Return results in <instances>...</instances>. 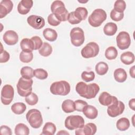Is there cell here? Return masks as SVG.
Listing matches in <instances>:
<instances>
[{
  "label": "cell",
  "mask_w": 135,
  "mask_h": 135,
  "mask_svg": "<svg viewBox=\"0 0 135 135\" xmlns=\"http://www.w3.org/2000/svg\"><path fill=\"white\" fill-rule=\"evenodd\" d=\"M75 90L81 97L90 99L95 97L100 90V87L95 83L87 84L84 82H79L76 85Z\"/></svg>",
  "instance_id": "6da1fadb"
},
{
  "label": "cell",
  "mask_w": 135,
  "mask_h": 135,
  "mask_svg": "<svg viewBox=\"0 0 135 135\" xmlns=\"http://www.w3.org/2000/svg\"><path fill=\"white\" fill-rule=\"evenodd\" d=\"M51 10L61 22H65L68 20L69 13L62 1H54L51 4Z\"/></svg>",
  "instance_id": "7a4b0ae2"
},
{
  "label": "cell",
  "mask_w": 135,
  "mask_h": 135,
  "mask_svg": "<svg viewBox=\"0 0 135 135\" xmlns=\"http://www.w3.org/2000/svg\"><path fill=\"white\" fill-rule=\"evenodd\" d=\"M71 90L70 85L65 81H60L53 82L50 86V91L54 95H66Z\"/></svg>",
  "instance_id": "3957f363"
},
{
  "label": "cell",
  "mask_w": 135,
  "mask_h": 135,
  "mask_svg": "<svg viewBox=\"0 0 135 135\" xmlns=\"http://www.w3.org/2000/svg\"><path fill=\"white\" fill-rule=\"evenodd\" d=\"M26 118L30 126L33 128H39L42 125V114L39 110L36 109L30 110L26 114Z\"/></svg>",
  "instance_id": "277c9868"
},
{
  "label": "cell",
  "mask_w": 135,
  "mask_h": 135,
  "mask_svg": "<svg viewBox=\"0 0 135 135\" xmlns=\"http://www.w3.org/2000/svg\"><path fill=\"white\" fill-rule=\"evenodd\" d=\"M107 15L105 11L101 8H97L93 11L89 16L88 22L93 27H99L107 19Z\"/></svg>",
  "instance_id": "5b68a950"
},
{
  "label": "cell",
  "mask_w": 135,
  "mask_h": 135,
  "mask_svg": "<svg viewBox=\"0 0 135 135\" xmlns=\"http://www.w3.org/2000/svg\"><path fill=\"white\" fill-rule=\"evenodd\" d=\"M33 80L20 78L16 85L18 94L23 97L28 96L32 91Z\"/></svg>",
  "instance_id": "8992f818"
},
{
  "label": "cell",
  "mask_w": 135,
  "mask_h": 135,
  "mask_svg": "<svg viewBox=\"0 0 135 135\" xmlns=\"http://www.w3.org/2000/svg\"><path fill=\"white\" fill-rule=\"evenodd\" d=\"M64 125L70 130L81 128L84 126V120L79 115H69L65 119Z\"/></svg>",
  "instance_id": "52a82bcc"
},
{
  "label": "cell",
  "mask_w": 135,
  "mask_h": 135,
  "mask_svg": "<svg viewBox=\"0 0 135 135\" xmlns=\"http://www.w3.org/2000/svg\"><path fill=\"white\" fill-rule=\"evenodd\" d=\"M71 43L76 47L82 45L85 40L84 33L83 30L79 27L73 28L70 31Z\"/></svg>",
  "instance_id": "ba28073f"
},
{
  "label": "cell",
  "mask_w": 135,
  "mask_h": 135,
  "mask_svg": "<svg viewBox=\"0 0 135 135\" xmlns=\"http://www.w3.org/2000/svg\"><path fill=\"white\" fill-rule=\"evenodd\" d=\"M99 52V46L97 43L91 42L88 43L81 50V53L82 57L89 59L95 57Z\"/></svg>",
  "instance_id": "9c48e42d"
},
{
  "label": "cell",
  "mask_w": 135,
  "mask_h": 135,
  "mask_svg": "<svg viewBox=\"0 0 135 135\" xmlns=\"http://www.w3.org/2000/svg\"><path fill=\"white\" fill-rule=\"evenodd\" d=\"M124 108V104L122 101H118L117 99L108 106L107 113L111 117H116L123 112Z\"/></svg>",
  "instance_id": "30bf717a"
},
{
  "label": "cell",
  "mask_w": 135,
  "mask_h": 135,
  "mask_svg": "<svg viewBox=\"0 0 135 135\" xmlns=\"http://www.w3.org/2000/svg\"><path fill=\"white\" fill-rule=\"evenodd\" d=\"M14 95V90L9 84H6L1 90V102L4 105H9L12 101Z\"/></svg>",
  "instance_id": "8fae6325"
},
{
  "label": "cell",
  "mask_w": 135,
  "mask_h": 135,
  "mask_svg": "<svg viewBox=\"0 0 135 135\" xmlns=\"http://www.w3.org/2000/svg\"><path fill=\"white\" fill-rule=\"evenodd\" d=\"M117 45L122 50L129 48L131 44V38L129 34L125 31L120 32L116 37Z\"/></svg>",
  "instance_id": "7c38bea8"
},
{
  "label": "cell",
  "mask_w": 135,
  "mask_h": 135,
  "mask_svg": "<svg viewBox=\"0 0 135 135\" xmlns=\"http://www.w3.org/2000/svg\"><path fill=\"white\" fill-rule=\"evenodd\" d=\"M27 22L30 26L36 30H40L45 25L44 19L38 15H32L29 16L27 18Z\"/></svg>",
  "instance_id": "4fadbf2b"
},
{
  "label": "cell",
  "mask_w": 135,
  "mask_h": 135,
  "mask_svg": "<svg viewBox=\"0 0 135 135\" xmlns=\"http://www.w3.org/2000/svg\"><path fill=\"white\" fill-rule=\"evenodd\" d=\"M97 132V126L93 123H89L82 128L76 129L75 133L76 135H93Z\"/></svg>",
  "instance_id": "5bb4252c"
},
{
  "label": "cell",
  "mask_w": 135,
  "mask_h": 135,
  "mask_svg": "<svg viewBox=\"0 0 135 135\" xmlns=\"http://www.w3.org/2000/svg\"><path fill=\"white\" fill-rule=\"evenodd\" d=\"M4 42L8 45L16 44L18 41V36L17 33L13 30H8L5 32L3 36Z\"/></svg>",
  "instance_id": "9a60e30c"
},
{
  "label": "cell",
  "mask_w": 135,
  "mask_h": 135,
  "mask_svg": "<svg viewBox=\"0 0 135 135\" xmlns=\"http://www.w3.org/2000/svg\"><path fill=\"white\" fill-rule=\"evenodd\" d=\"M13 7V3L11 0H3L0 3V18H3L9 13Z\"/></svg>",
  "instance_id": "2e32d148"
},
{
  "label": "cell",
  "mask_w": 135,
  "mask_h": 135,
  "mask_svg": "<svg viewBox=\"0 0 135 135\" xmlns=\"http://www.w3.org/2000/svg\"><path fill=\"white\" fill-rule=\"evenodd\" d=\"M33 2L32 0H22L17 6V11L22 15L27 14L33 6Z\"/></svg>",
  "instance_id": "e0dca14e"
},
{
  "label": "cell",
  "mask_w": 135,
  "mask_h": 135,
  "mask_svg": "<svg viewBox=\"0 0 135 135\" xmlns=\"http://www.w3.org/2000/svg\"><path fill=\"white\" fill-rule=\"evenodd\" d=\"M117 99L115 97L112 96L107 92H103L99 97L100 103L104 106H109Z\"/></svg>",
  "instance_id": "ac0fdd59"
},
{
  "label": "cell",
  "mask_w": 135,
  "mask_h": 135,
  "mask_svg": "<svg viewBox=\"0 0 135 135\" xmlns=\"http://www.w3.org/2000/svg\"><path fill=\"white\" fill-rule=\"evenodd\" d=\"M82 112L85 116L89 119H94L98 115V111L97 108L91 105L88 104L86 105Z\"/></svg>",
  "instance_id": "d6986e66"
},
{
  "label": "cell",
  "mask_w": 135,
  "mask_h": 135,
  "mask_svg": "<svg viewBox=\"0 0 135 135\" xmlns=\"http://www.w3.org/2000/svg\"><path fill=\"white\" fill-rule=\"evenodd\" d=\"M20 46L22 51L25 52H32L34 50V45L31 39L25 38L20 42Z\"/></svg>",
  "instance_id": "ffe728a7"
},
{
  "label": "cell",
  "mask_w": 135,
  "mask_h": 135,
  "mask_svg": "<svg viewBox=\"0 0 135 135\" xmlns=\"http://www.w3.org/2000/svg\"><path fill=\"white\" fill-rule=\"evenodd\" d=\"M43 35L44 38L50 42L55 41L57 37V33L56 31L51 28L44 29L43 32Z\"/></svg>",
  "instance_id": "44dd1931"
},
{
  "label": "cell",
  "mask_w": 135,
  "mask_h": 135,
  "mask_svg": "<svg viewBox=\"0 0 135 135\" xmlns=\"http://www.w3.org/2000/svg\"><path fill=\"white\" fill-rule=\"evenodd\" d=\"M114 78L117 82L122 83L127 79V74L126 71L122 68H118L114 72Z\"/></svg>",
  "instance_id": "7402d4cb"
},
{
  "label": "cell",
  "mask_w": 135,
  "mask_h": 135,
  "mask_svg": "<svg viewBox=\"0 0 135 135\" xmlns=\"http://www.w3.org/2000/svg\"><path fill=\"white\" fill-rule=\"evenodd\" d=\"M121 61L126 65H130L134 61V55L133 53L127 51L123 53L120 56Z\"/></svg>",
  "instance_id": "603a6c76"
},
{
  "label": "cell",
  "mask_w": 135,
  "mask_h": 135,
  "mask_svg": "<svg viewBox=\"0 0 135 135\" xmlns=\"http://www.w3.org/2000/svg\"><path fill=\"white\" fill-rule=\"evenodd\" d=\"M118 27L116 24L113 22L107 23L103 27L104 33L108 36H112L117 31Z\"/></svg>",
  "instance_id": "cb8c5ba5"
},
{
  "label": "cell",
  "mask_w": 135,
  "mask_h": 135,
  "mask_svg": "<svg viewBox=\"0 0 135 135\" xmlns=\"http://www.w3.org/2000/svg\"><path fill=\"white\" fill-rule=\"evenodd\" d=\"M62 110L65 113H71L74 112L75 109L74 102L70 99L64 100L62 103Z\"/></svg>",
  "instance_id": "d4e9b609"
},
{
  "label": "cell",
  "mask_w": 135,
  "mask_h": 135,
  "mask_svg": "<svg viewBox=\"0 0 135 135\" xmlns=\"http://www.w3.org/2000/svg\"><path fill=\"white\" fill-rule=\"evenodd\" d=\"M56 130L55 125L51 122H46L44 126L41 134L53 135Z\"/></svg>",
  "instance_id": "484cf974"
},
{
  "label": "cell",
  "mask_w": 135,
  "mask_h": 135,
  "mask_svg": "<svg viewBox=\"0 0 135 135\" xmlns=\"http://www.w3.org/2000/svg\"><path fill=\"white\" fill-rule=\"evenodd\" d=\"M130 121L127 118H121L119 119L116 123L117 128L121 131L128 130L130 127Z\"/></svg>",
  "instance_id": "4316f807"
},
{
  "label": "cell",
  "mask_w": 135,
  "mask_h": 135,
  "mask_svg": "<svg viewBox=\"0 0 135 135\" xmlns=\"http://www.w3.org/2000/svg\"><path fill=\"white\" fill-rule=\"evenodd\" d=\"M26 109V106L23 102H16L11 106V110L12 112L17 115L23 114Z\"/></svg>",
  "instance_id": "83f0119b"
},
{
  "label": "cell",
  "mask_w": 135,
  "mask_h": 135,
  "mask_svg": "<svg viewBox=\"0 0 135 135\" xmlns=\"http://www.w3.org/2000/svg\"><path fill=\"white\" fill-rule=\"evenodd\" d=\"M14 131L16 135H28L30 133L28 127L22 123H20L15 126Z\"/></svg>",
  "instance_id": "f1b7e54d"
},
{
  "label": "cell",
  "mask_w": 135,
  "mask_h": 135,
  "mask_svg": "<svg viewBox=\"0 0 135 135\" xmlns=\"http://www.w3.org/2000/svg\"><path fill=\"white\" fill-rule=\"evenodd\" d=\"M52 47L51 45L47 42H45L43 44L41 47L38 50L40 54L43 56L47 57L50 56L52 53Z\"/></svg>",
  "instance_id": "f546056e"
},
{
  "label": "cell",
  "mask_w": 135,
  "mask_h": 135,
  "mask_svg": "<svg viewBox=\"0 0 135 135\" xmlns=\"http://www.w3.org/2000/svg\"><path fill=\"white\" fill-rule=\"evenodd\" d=\"M95 69L98 74L103 75L107 73L109 70V66L105 62H100L96 64Z\"/></svg>",
  "instance_id": "4dcf8cb0"
},
{
  "label": "cell",
  "mask_w": 135,
  "mask_h": 135,
  "mask_svg": "<svg viewBox=\"0 0 135 135\" xmlns=\"http://www.w3.org/2000/svg\"><path fill=\"white\" fill-rule=\"evenodd\" d=\"M20 73L22 77L26 79H31L33 76H34V70L30 66H23L21 69Z\"/></svg>",
  "instance_id": "1f68e13d"
},
{
  "label": "cell",
  "mask_w": 135,
  "mask_h": 135,
  "mask_svg": "<svg viewBox=\"0 0 135 135\" xmlns=\"http://www.w3.org/2000/svg\"><path fill=\"white\" fill-rule=\"evenodd\" d=\"M118 53V51L115 47L110 46L105 50V56L108 60H112L117 57Z\"/></svg>",
  "instance_id": "d6a6232c"
},
{
  "label": "cell",
  "mask_w": 135,
  "mask_h": 135,
  "mask_svg": "<svg viewBox=\"0 0 135 135\" xmlns=\"http://www.w3.org/2000/svg\"><path fill=\"white\" fill-rule=\"evenodd\" d=\"M33 59L32 52H25L22 51L20 54V60L23 63H29Z\"/></svg>",
  "instance_id": "836d02e7"
},
{
  "label": "cell",
  "mask_w": 135,
  "mask_h": 135,
  "mask_svg": "<svg viewBox=\"0 0 135 135\" xmlns=\"http://www.w3.org/2000/svg\"><path fill=\"white\" fill-rule=\"evenodd\" d=\"M34 76L40 80L46 79L48 76L47 71L43 69H36L34 70Z\"/></svg>",
  "instance_id": "e575fe53"
},
{
  "label": "cell",
  "mask_w": 135,
  "mask_h": 135,
  "mask_svg": "<svg viewBox=\"0 0 135 135\" xmlns=\"http://www.w3.org/2000/svg\"><path fill=\"white\" fill-rule=\"evenodd\" d=\"M25 100L28 105H34L37 103L38 101V98L35 93L31 92V94L25 97Z\"/></svg>",
  "instance_id": "d590c367"
},
{
  "label": "cell",
  "mask_w": 135,
  "mask_h": 135,
  "mask_svg": "<svg viewBox=\"0 0 135 135\" xmlns=\"http://www.w3.org/2000/svg\"><path fill=\"white\" fill-rule=\"evenodd\" d=\"M126 3L123 0H117L114 4V9L119 13H123L126 9Z\"/></svg>",
  "instance_id": "8d00e7d4"
},
{
  "label": "cell",
  "mask_w": 135,
  "mask_h": 135,
  "mask_svg": "<svg viewBox=\"0 0 135 135\" xmlns=\"http://www.w3.org/2000/svg\"><path fill=\"white\" fill-rule=\"evenodd\" d=\"M81 78L86 82L93 81L95 78V74L93 71H83L81 74Z\"/></svg>",
  "instance_id": "74e56055"
},
{
  "label": "cell",
  "mask_w": 135,
  "mask_h": 135,
  "mask_svg": "<svg viewBox=\"0 0 135 135\" xmlns=\"http://www.w3.org/2000/svg\"><path fill=\"white\" fill-rule=\"evenodd\" d=\"M124 14L123 13H119L117 11H115L114 9H112L110 13V17L111 18L116 22L120 21L122 20L123 18Z\"/></svg>",
  "instance_id": "f35d334b"
},
{
  "label": "cell",
  "mask_w": 135,
  "mask_h": 135,
  "mask_svg": "<svg viewBox=\"0 0 135 135\" xmlns=\"http://www.w3.org/2000/svg\"><path fill=\"white\" fill-rule=\"evenodd\" d=\"M88 105V103L82 100H77L74 101V106L75 110L82 112L84 107Z\"/></svg>",
  "instance_id": "ab89813d"
},
{
  "label": "cell",
  "mask_w": 135,
  "mask_h": 135,
  "mask_svg": "<svg viewBox=\"0 0 135 135\" xmlns=\"http://www.w3.org/2000/svg\"><path fill=\"white\" fill-rule=\"evenodd\" d=\"M47 22L50 25L53 26H56L61 23V22L56 18L55 15L53 13L50 14L48 16Z\"/></svg>",
  "instance_id": "60d3db41"
},
{
  "label": "cell",
  "mask_w": 135,
  "mask_h": 135,
  "mask_svg": "<svg viewBox=\"0 0 135 135\" xmlns=\"http://www.w3.org/2000/svg\"><path fill=\"white\" fill-rule=\"evenodd\" d=\"M34 45V50H39L41 46L43 45V41L41 40V38L38 36H33L31 38Z\"/></svg>",
  "instance_id": "b9f144b4"
},
{
  "label": "cell",
  "mask_w": 135,
  "mask_h": 135,
  "mask_svg": "<svg viewBox=\"0 0 135 135\" xmlns=\"http://www.w3.org/2000/svg\"><path fill=\"white\" fill-rule=\"evenodd\" d=\"M9 54L6 51L3 50V46L2 44V50L0 55V62L2 63L7 62L9 60Z\"/></svg>",
  "instance_id": "7bdbcfd3"
},
{
  "label": "cell",
  "mask_w": 135,
  "mask_h": 135,
  "mask_svg": "<svg viewBox=\"0 0 135 135\" xmlns=\"http://www.w3.org/2000/svg\"><path fill=\"white\" fill-rule=\"evenodd\" d=\"M75 11L79 13L82 18V20H85L88 14V12L86 8L83 7H79L76 8Z\"/></svg>",
  "instance_id": "ee69618b"
},
{
  "label": "cell",
  "mask_w": 135,
  "mask_h": 135,
  "mask_svg": "<svg viewBox=\"0 0 135 135\" xmlns=\"http://www.w3.org/2000/svg\"><path fill=\"white\" fill-rule=\"evenodd\" d=\"M68 22L71 24H77L81 22V21L75 16L74 12H71L69 13L68 20Z\"/></svg>",
  "instance_id": "f6af8a7d"
},
{
  "label": "cell",
  "mask_w": 135,
  "mask_h": 135,
  "mask_svg": "<svg viewBox=\"0 0 135 135\" xmlns=\"http://www.w3.org/2000/svg\"><path fill=\"white\" fill-rule=\"evenodd\" d=\"M1 134H7V135H11L12 134V130L10 128H9L7 126H2L0 129Z\"/></svg>",
  "instance_id": "bcb514c9"
},
{
  "label": "cell",
  "mask_w": 135,
  "mask_h": 135,
  "mask_svg": "<svg viewBox=\"0 0 135 135\" xmlns=\"http://www.w3.org/2000/svg\"><path fill=\"white\" fill-rule=\"evenodd\" d=\"M135 99L133 98V99H131L129 102V107L130 109H131L132 110L134 111V105H135Z\"/></svg>",
  "instance_id": "7dc6e473"
},
{
  "label": "cell",
  "mask_w": 135,
  "mask_h": 135,
  "mask_svg": "<svg viewBox=\"0 0 135 135\" xmlns=\"http://www.w3.org/2000/svg\"><path fill=\"white\" fill-rule=\"evenodd\" d=\"M134 68H135V66H132L130 69V71H129L130 75H131V76L132 78H135Z\"/></svg>",
  "instance_id": "c3c4849f"
},
{
  "label": "cell",
  "mask_w": 135,
  "mask_h": 135,
  "mask_svg": "<svg viewBox=\"0 0 135 135\" xmlns=\"http://www.w3.org/2000/svg\"><path fill=\"white\" fill-rule=\"evenodd\" d=\"M69 134V133L65 130H61L60 132L57 133V134Z\"/></svg>",
  "instance_id": "681fc988"
}]
</instances>
